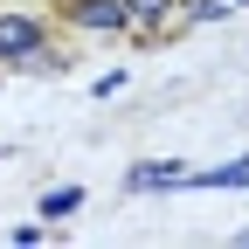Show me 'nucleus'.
I'll use <instances>...</instances> for the list:
<instances>
[{"instance_id": "1", "label": "nucleus", "mask_w": 249, "mask_h": 249, "mask_svg": "<svg viewBox=\"0 0 249 249\" xmlns=\"http://www.w3.org/2000/svg\"><path fill=\"white\" fill-rule=\"evenodd\" d=\"M35 49H42V28H35V21H21V14H7V21H0V62L35 55Z\"/></svg>"}, {"instance_id": "2", "label": "nucleus", "mask_w": 249, "mask_h": 249, "mask_svg": "<svg viewBox=\"0 0 249 249\" xmlns=\"http://www.w3.org/2000/svg\"><path fill=\"white\" fill-rule=\"evenodd\" d=\"M180 180H187V166H166V160H160V166H132V173H124V187H132V194H145V187H180Z\"/></svg>"}, {"instance_id": "3", "label": "nucleus", "mask_w": 249, "mask_h": 249, "mask_svg": "<svg viewBox=\"0 0 249 249\" xmlns=\"http://www.w3.org/2000/svg\"><path fill=\"white\" fill-rule=\"evenodd\" d=\"M118 7H124V28H160L173 14V0H118Z\"/></svg>"}, {"instance_id": "4", "label": "nucleus", "mask_w": 249, "mask_h": 249, "mask_svg": "<svg viewBox=\"0 0 249 249\" xmlns=\"http://www.w3.org/2000/svg\"><path fill=\"white\" fill-rule=\"evenodd\" d=\"M76 21L83 28H124V7L118 0H76Z\"/></svg>"}, {"instance_id": "5", "label": "nucleus", "mask_w": 249, "mask_h": 249, "mask_svg": "<svg viewBox=\"0 0 249 249\" xmlns=\"http://www.w3.org/2000/svg\"><path fill=\"white\" fill-rule=\"evenodd\" d=\"M83 208V187H55V194H42V214H70Z\"/></svg>"}]
</instances>
